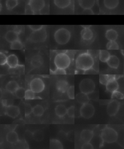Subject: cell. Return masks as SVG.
<instances>
[{
    "label": "cell",
    "instance_id": "obj_36",
    "mask_svg": "<svg viewBox=\"0 0 124 149\" xmlns=\"http://www.w3.org/2000/svg\"><path fill=\"white\" fill-rule=\"evenodd\" d=\"M112 93L111 99L112 100H123L124 99L123 94L118 91H115Z\"/></svg>",
    "mask_w": 124,
    "mask_h": 149
},
{
    "label": "cell",
    "instance_id": "obj_18",
    "mask_svg": "<svg viewBox=\"0 0 124 149\" xmlns=\"http://www.w3.org/2000/svg\"><path fill=\"white\" fill-rule=\"evenodd\" d=\"M72 1V0H53V3L59 9H65L70 6Z\"/></svg>",
    "mask_w": 124,
    "mask_h": 149
},
{
    "label": "cell",
    "instance_id": "obj_23",
    "mask_svg": "<svg viewBox=\"0 0 124 149\" xmlns=\"http://www.w3.org/2000/svg\"><path fill=\"white\" fill-rule=\"evenodd\" d=\"M19 85L15 81L12 80L9 81L6 86V91L11 93H15L17 90L19 88Z\"/></svg>",
    "mask_w": 124,
    "mask_h": 149
},
{
    "label": "cell",
    "instance_id": "obj_22",
    "mask_svg": "<svg viewBox=\"0 0 124 149\" xmlns=\"http://www.w3.org/2000/svg\"><path fill=\"white\" fill-rule=\"evenodd\" d=\"M118 37V34L117 31L112 29L107 30L105 33V37L109 41H115Z\"/></svg>",
    "mask_w": 124,
    "mask_h": 149
},
{
    "label": "cell",
    "instance_id": "obj_21",
    "mask_svg": "<svg viewBox=\"0 0 124 149\" xmlns=\"http://www.w3.org/2000/svg\"><path fill=\"white\" fill-rule=\"evenodd\" d=\"M106 63L109 67L112 69H116L119 66L120 60L116 56L112 55L109 57Z\"/></svg>",
    "mask_w": 124,
    "mask_h": 149
},
{
    "label": "cell",
    "instance_id": "obj_6",
    "mask_svg": "<svg viewBox=\"0 0 124 149\" xmlns=\"http://www.w3.org/2000/svg\"><path fill=\"white\" fill-rule=\"evenodd\" d=\"M95 87V83L92 79L89 78L83 79L79 85L80 91L88 95L94 92Z\"/></svg>",
    "mask_w": 124,
    "mask_h": 149
},
{
    "label": "cell",
    "instance_id": "obj_27",
    "mask_svg": "<svg viewBox=\"0 0 124 149\" xmlns=\"http://www.w3.org/2000/svg\"><path fill=\"white\" fill-rule=\"evenodd\" d=\"M6 139L10 143H16L19 141V136L17 133L14 131H11L8 133L6 135Z\"/></svg>",
    "mask_w": 124,
    "mask_h": 149
},
{
    "label": "cell",
    "instance_id": "obj_25",
    "mask_svg": "<svg viewBox=\"0 0 124 149\" xmlns=\"http://www.w3.org/2000/svg\"><path fill=\"white\" fill-rule=\"evenodd\" d=\"M104 6L109 9H114L118 6L119 0H103Z\"/></svg>",
    "mask_w": 124,
    "mask_h": 149
},
{
    "label": "cell",
    "instance_id": "obj_2",
    "mask_svg": "<svg viewBox=\"0 0 124 149\" xmlns=\"http://www.w3.org/2000/svg\"><path fill=\"white\" fill-rule=\"evenodd\" d=\"M71 37L70 31L64 27L59 28L54 32V40L57 44L61 45L67 44L70 40Z\"/></svg>",
    "mask_w": 124,
    "mask_h": 149
},
{
    "label": "cell",
    "instance_id": "obj_45",
    "mask_svg": "<svg viewBox=\"0 0 124 149\" xmlns=\"http://www.w3.org/2000/svg\"><path fill=\"white\" fill-rule=\"evenodd\" d=\"M82 149H94V147L90 142L85 143L82 146Z\"/></svg>",
    "mask_w": 124,
    "mask_h": 149
},
{
    "label": "cell",
    "instance_id": "obj_11",
    "mask_svg": "<svg viewBox=\"0 0 124 149\" xmlns=\"http://www.w3.org/2000/svg\"><path fill=\"white\" fill-rule=\"evenodd\" d=\"M19 34L20 33L19 31L10 30L6 33L5 35V39L8 42L11 43L19 39Z\"/></svg>",
    "mask_w": 124,
    "mask_h": 149
},
{
    "label": "cell",
    "instance_id": "obj_40",
    "mask_svg": "<svg viewBox=\"0 0 124 149\" xmlns=\"http://www.w3.org/2000/svg\"><path fill=\"white\" fill-rule=\"evenodd\" d=\"M45 27L43 25H28V28L32 32L39 31Z\"/></svg>",
    "mask_w": 124,
    "mask_h": 149
},
{
    "label": "cell",
    "instance_id": "obj_43",
    "mask_svg": "<svg viewBox=\"0 0 124 149\" xmlns=\"http://www.w3.org/2000/svg\"><path fill=\"white\" fill-rule=\"evenodd\" d=\"M7 57H8L5 54L2 52L0 53V65H4L6 64Z\"/></svg>",
    "mask_w": 124,
    "mask_h": 149
},
{
    "label": "cell",
    "instance_id": "obj_33",
    "mask_svg": "<svg viewBox=\"0 0 124 149\" xmlns=\"http://www.w3.org/2000/svg\"><path fill=\"white\" fill-rule=\"evenodd\" d=\"M50 147L51 149H63V145L59 140L53 139L50 140Z\"/></svg>",
    "mask_w": 124,
    "mask_h": 149
},
{
    "label": "cell",
    "instance_id": "obj_8",
    "mask_svg": "<svg viewBox=\"0 0 124 149\" xmlns=\"http://www.w3.org/2000/svg\"><path fill=\"white\" fill-rule=\"evenodd\" d=\"M95 107L89 102L82 104L80 107V116L86 119L92 118L95 114Z\"/></svg>",
    "mask_w": 124,
    "mask_h": 149
},
{
    "label": "cell",
    "instance_id": "obj_4",
    "mask_svg": "<svg viewBox=\"0 0 124 149\" xmlns=\"http://www.w3.org/2000/svg\"><path fill=\"white\" fill-rule=\"evenodd\" d=\"M100 137L103 141L107 143H112L117 140L118 135L114 129L106 126L101 131Z\"/></svg>",
    "mask_w": 124,
    "mask_h": 149
},
{
    "label": "cell",
    "instance_id": "obj_19",
    "mask_svg": "<svg viewBox=\"0 0 124 149\" xmlns=\"http://www.w3.org/2000/svg\"><path fill=\"white\" fill-rule=\"evenodd\" d=\"M6 64L10 68H15L17 67L19 65V59L15 54H10L7 57Z\"/></svg>",
    "mask_w": 124,
    "mask_h": 149
},
{
    "label": "cell",
    "instance_id": "obj_38",
    "mask_svg": "<svg viewBox=\"0 0 124 149\" xmlns=\"http://www.w3.org/2000/svg\"><path fill=\"white\" fill-rule=\"evenodd\" d=\"M26 100H33L35 98V93L31 89L25 91V97Z\"/></svg>",
    "mask_w": 124,
    "mask_h": 149
},
{
    "label": "cell",
    "instance_id": "obj_10",
    "mask_svg": "<svg viewBox=\"0 0 124 149\" xmlns=\"http://www.w3.org/2000/svg\"><path fill=\"white\" fill-rule=\"evenodd\" d=\"M120 103L116 100H112L110 101L107 105V112L109 116L116 115L119 110Z\"/></svg>",
    "mask_w": 124,
    "mask_h": 149
},
{
    "label": "cell",
    "instance_id": "obj_35",
    "mask_svg": "<svg viewBox=\"0 0 124 149\" xmlns=\"http://www.w3.org/2000/svg\"><path fill=\"white\" fill-rule=\"evenodd\" d=\"M106 48L109 50H118L119 46L115 41H109L107 43Z\"/></svg>",
    "mask_w": 124,
    "mask_h": 149
},
{
    "label": "cell",
    "instance_id": "obj_30",
    "mask_svg": "<svg viewBox=\"0 0 124 149\" xmlns=\"http://www.w3.org/2000/svg\"><path fill=\"white\" fill-rule=\"evenodd\" d=\"M115 77V75H112L101 74L99 75V82L102 85H106L108 81L110 79H112Z\"/></svg>",
    "mask_w": 124,
    "mask_h": 149
},
{
    "label": "cell",
    "instance_id": "obj_12",
    "mask_svg": "<svg viewBox=\"0 0 124 149\" xmlns=\"http://www.w3.org/2000/svg\"><path fill=\"white\" fill-rule=\"evenodd\" d=\"M19 113H20L19 108L17 106L10 105L6 107V114L8 116L12 118H16L19 115Z\"/></svg>",
    "mask_w": 124,
    "mask_h": 149
},
{
    "label": "cell",
    "instance_id": "obj_34",
    "mask_svg": "<svg viewBox=\"0 0 124 149\" xmlns=\"http://www.w3.org/2000/svg\"><path fill=\"white\" fill-rule=\"evenodd\" d=\"M44 137V133L41 130H37L34 132L33 134V139L37 141H41L43 139Z\"/></svg>",
    "mask_w": 124,
    "mask_h": 149
},
{
    "label": "cell",
    "instance_id": "obj_5",
    "mask_svg": "<svg viewBox=\"0 0 124 149\" xmlns=\"http://www.w3.org/2000/svg\"><path fill=\"white\" fill-rule=\"evenodd\" d=\"M28 6L33 14H39L45 8V0H28Z\"/></svg>",
    "mask_w": 124,
    "mask_h": 149
},
{
    "label": "cell",
    "instance_id": "obj_44",
    "mask_svg": "<svg viewBox=\"0 0 124 149\" xmlns=\"http://www.w3.org/2000/svg\"><path fill=\"white\" fill-rule=\"evenodd\" d=\"M52 73L54 74H66V72L64 69L56 68V69L52 72Z\"/></svg>",
    "mask_w": 124,
    "mask_h": 149
},
{
    "label": "cell",
    "instance_id": "obj_24",
    "mask_svg": "<svg viewBox=\"0 0 124 149\" xmlns=\"http://www.w3.org/2000/svg\"><path fill=\"white\" fill-rule=\"evenodd\" d=\"M76 99L78 102L82 104L89 102L90 100L88 94L82 92L76 95Z\"/></svg>",
    "mask_w": 124,
    "mask_h": 149
},
{
    "label": "cell",
    "instance_id": "obj_41",
    "mask_svg": "<svg viewBox=\"0 0 124 149\" xmlns=\"http://www.w3.org/2000/svg\"><path fill=\"white\" fill-rule=\"evenodd\" d=\"M32 107L31 106V104L28 103L25 104V115L26 117H27L28 116L30 115L31 113H33Z\"/></svg>",
    "mask_w": 124,
    "mask_h": 149
},
{
    "label": "cell",
    "instance_id": "obj_47",
    "mask_svg": "<svg viewBox=\"0 0 124 149\" xmlns=\"http://www.w3.org/2000/svg\"></svg>",
    "mask_w": 124,
    "mask_h": 149
},
{
    "label": "cell",
    "instance_id": "obj_17",
    "mask_svg": "<svg viewBox=\"0 0 124 149\" xmlns=\"http://www.w3.org/2000/svg\"><path fill=\"white\" fill-rule=\"evenodd\" d=\"M69 84L65 80H60L58 81L56 83V88L57 91L61 93H66L67 92V89L69 88Z\"/></svg>",
    "mask_w": 124,
    "mask_h": 149
},
{
    "label": "cell",
    "instance_id": "obj_28",
    "mask_svg": "<svg viewBox=\"0 0 124 149\" xmlns=\"http://www.w3.org/2000/svg\"><path fill=\"white\" fill-rule=\"evenodd\" d=\"M111 56L110 53L106 50H100L99 52V60L103 63H106L109 57Z\"/></svg>",
    "mask_w": 124,
    "mask_h": 149
},
{
    "label": "cell",
    "instance_id": "obj_32",
    "mask_svg": "<svg viewBox=\"0 0 124 149\" xmlns=\"http://www.w3.org/2000/svg\"><path fill=\"white\" fill-rule=\"evenodd\" d=\"M24 47V44L19 39L14 41L10 44V48L12 50H21Z\"/></svg>",
    "mask_w": 124,
    "mask_h": 149
},
{
    "label": "cell",
    "instance_id": "obj_16",
    "mask_svg": "<svg viewBox=\"0 0 124 149\" xmlns=\"http://www.w3.org/2000/svg\"><path fill=\"white\" fill-rule=\"evenodd\" d=\"M106 88L107 91L111 93L117 91L119 88V84L116 80V78L110 79L106 85Z\"/></svg>",
    "mask_w": 124,
    "mask_h": 149
},
{
    "label": "cell",
    "instance_id": "obj_15",
    "mask_svg": "<svg viewBox=\"0 0 124 149\" xmlns=\"http://www.w3.org/2000/svg\"><path fill=\"white\" fill-rule=\"evenodd\" d=\"M94 135V132L91 130H83L80 133V139L85 143L90 142L93 138Z\"/></svg>",
    "mask_w": 124,
    "mask_h": 149
},
{
    "label": "cell",
    "instance_id": "obj_1",
    "mask_svg": "<svg viewBox=\"0 0 124 149\" xmlns=\"http://www.w3.org/2000/svg\"><path fill=\"white\" fill-rule=\"evenodd\" d=\"M94 64V58L88 52L79 54L76 59L77 69L85 72L92 69Z\"/></svg>",
    "mask_w": 124,
    "mask_h": 149
},
{
    "label": "cell",
    "instance_id": "obj_7",
    "mask_svg": "<svg viewBox=\"0 0 124 149\" xmlns=\"http://www.w3.org/2000/svg\"><path fill=\"white\" fill-rule=\"evenodd\" d=\"M47 33L45 28L39 31L32 32L29 36L28 40L34 43L43 42L47 39Z\"/></svg>",
    "mask_w": 124,
    "mask_h": 149
},
{
    "label": "cell",
    "instance_id": "obj_20",
    "mask_svg": "<svg viewBox=\"0 0 124 149\" xmlns=\"http://www.w3.org/2000/svg\"><path fill=\"white\" fill-rule=\"evenodd\" d=\"M43 62L42 57L40 55L37 54L34 56L31 59V66L35 68H38L42 66Z\"/></svg>",
    "mask_w": 124,
    "mask_h": 149
},
{
    "label": "cell",
    "instance_id": "obj_31",
    "mask_svg": "<svg viewBox=\"0 0 124 149\" xmlns=\"http://www.w3.org/2000/svg\"><path fill=\"white\" fill-rule=\"evenodd\" d=\"M44 112V108L41 105L39 104L35 105L33 109V113L34 116H35L36 117H40L41 116H42Z\"/></svg>",
    "mask_w": 124,
    "mask_h": 149
},
{
    "label": "cell",
    "instance_id": "obj_14",
    "mask_svg": "<svg viewBox=\"0 0 124 149\" xmlns=\"http://www.w3.org/2000/svg\"><path fill=\"white\" fill-rule=\"evenodd\" d=\"M78 1L80 8L85 10H90L94 6L96 0H78Z\"/></svg>",
    "mask_w": 124,
    "mask_h": 149
},
{
    "label": "cell",
    "instance_id": "obj_37",
    "mask_svg": "<svg viewBox=\"0 0 124 149\" xmlns=\"http://www.w3.org/2000/svg\"><path fill=\"white\" fill-rule=\"evenodd\" d=\"M15 93L17 98L19 99H23L25 97V89L21 87H19L15 92Z\"/></svg>",
    "mask_w": 124,
    "mask_h": 149
},
{
    "label": "cell",
    "instance_id": "obj_26",
    "mask_svg": "<svg viewBox=\"0 0 124 149\" xmlns=\"http://www.w3.org/2000/svg\"><path fill=\"white\" fill-rule=\"evenodd\" d=\"M67 108L64 105L60 104L56 107L55 108V112L58 117L62 118L67 114Z\"/></svg>",
    "mask_w": 124,
    "mask_h": 149
},
{
    "label": "cell",
    "instance_id": "obj_13",
    "mask_svg": "<svg viewBox=\"0 0 124 149\" xmlns=\"http://www.w3.org/2000/svg\"><path fill=\"white\" fill-rule=\"evenodd\" d=\"M80 36L82 39L85 41H88L93 38L94 33L90 27H83L80 32Z\"/></svg>",
    "mask_w": 124,
    "mask_h": 149
},
{
    "label": "cell",
    "instance_id": "obj_39",
    "mask_svg": "<svg viewBox=\"0 0 124 149\" xmlns=\"http://www.w3.org/2000/svg\"><path fill=\"white\" fill-rule=\"evenodd\" d=\"M67 96L70 99H75V87L74 86H71L69 87L67 91Z\"/></svg>",
    "mask_w": 124,
    "mask_h": 149
},
{
    "label": "cell",
    "instance_id": "obj_42",
    "mask_svg": "<svg viewBox=\"0 0 124 149\" xmlns=\"http://www.w3.org/2000/svg\"><path fill=\"white\" fill-rule=\"evenodd\" d=\"M75 108L74 106H71L69 107L67 110V114L69 118H73L75 117Z\"/></svg>",
    "mask_w": 124,
    "mask_h": 149
},
{
    "label": "cell",
    "instance_id": "obj_9",
    "mask_svg": "<svg viewBox=\"0 0 124 149\" xmlns=\"http://www.w3.org/2000/svg\"><path fill=\"white\" fill-rule=\"evenodd\" d=\"M45 84L43 81L39 78H35L31 81L30 84V89L35 93L42 92L45 88Z\"/></svg>",
    "mask_w": 124,
    "mask_h": 149
},
{
    "label": "cell",
    "instance_id": "obj_3",
    "mask_svg": "<svg viewBox=\"0 0 124 149\" xmlns=\"http://www.w3.org/2000/svg\"><path fill=\"white\" fill-rule=\"evenodd\" d=\"M54 63L56 68L65 70L70 66L71 58L67 52H60L56 55Z\"/></svg>",
    "mask_w": 124,
    "mask_h": 149
},
{
    "label": "cell",
    "instance_id": "obj_46",
    "mask_svg": "<svg viewBox=\"0 0 124 149\" xmlns=\"http://www.w3.org/2000/svg\"><path fill=\"white\" fill-rule=\"evenodd\" d=\"M2 104H3V106L6 107H8V104H7V101L6 100H3L2 101Z\"/></svg>",
    "mask_w": 124,
    "mask_h": 149
},
{
    "label": "cell",
    "instance_id": "obj_29",
    "mask_svg": "<svg viewBox=\"0 0 124 149\" xmlns=\"http://www.w3.org/2000/svg\"><path fill=\"white\" fill-rule=\"evenodd\" d=\"M19 5V0H6V6L8 10H12Z\"/></svg>",
    "mask_w": 124,
    "mask_h": 149
}]
</instances>
